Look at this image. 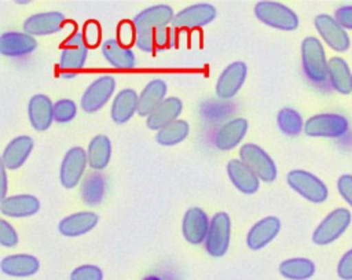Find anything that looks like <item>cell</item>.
<instances>
[{"label":"cell","instance_id":"cell-1","mask_svg":"<svg viewBox=\"0 0 352 280\" xmlns=\"http://www.w3.org/2000/svg\"><path fill=\"white\" fill-rule=\"evenodd\" d=\"M173 10L168 4H157L144 8L133 18L136 32L135 44L144 52H154L169 45L168 23L173 21Z\"/></svg>","mask_w":352,"mask_h":280},{"label":"cell","instance_id":"cell-2","mask_svg":"<svg viewBox=\"0 0 352 280\" xmlns=\"http://www.w3.org/2000/svg\"><path fill=\"white\" fill-rule=\"evenodd\" d=\"M301 62L305 75L312 82H324L329 77V60L322 43L308 36L301 43Z\"/></svg>","mask_w":352,"mask_h":280},{"label":"cell","instance_id":"cell-3","mask_svg":"<svg viewBox=\"0 0 352 280\" xmlns=\"http://www.w3.org/2000/svg\"><path fill=\"white\" fill-rule=\"evenodd\" d=\"M254 14L258 21L279 30H294L298 27L297 14L278 1H258L254 5Z\"/></svg>","mask_w":352,"mask_h":280},{"label":"cell","instance_id":"cell-4","mask_svg":"<svg viewBox=\"0 0 352 280\" xmlns=\"http://www.w3.org/2000/svg\"><path fill=\"white\" fill-rule=\"evenodd\" d=\"M286 181L292 189L312 203H322L327 199L329 191L326 184L307 170H290L286 176Z\"/></svg>","mask_w":352,"mask_h":280},{"label":"cell","instance_id":"cell-5","mask_svg":"<svg viewBox=\"0 0 352 280\" xmlns=\"http://www.w3.org/2000/svg\"><path fill=\"white\" fill-rule=\"evenodd\" d=\"M88 54V47L84 43L82 33L76 32L73 33L63 44H62V52L58 63V69L62 73L63 77L69 78L76 75V73L82 69L85 65Z\"/></svg>","mask_w":352,"mask_h":280},{"label":"cell","instance_id":"cell-6","mask_svg":"<svg viewBox=\"0 0 352 280\" xmlns=\"http://www.w3.org/2000/svg\"><path fill=\"white\" fill-rule=\"evenodd\" d=\"M241 161L263 181L271 183L278 176L274 159L257 144L246 143L239 150Z\"/></svg>","mask_w":352,"mask_h":280},{"label":"cell","instance_id":"cell-7","mask_svg":"<svg viewBox=\"0 0 352 280\" xmlns=\"http://www.w3.org/2000/svg\"><path fill=\"white\" fill-rule=\"evenodd\" d=\"M348 119L333 113L312 115L304 124V132L311 137H341L348 132Z\"/></svg>","mask_w":352,"mask_h":280},{"label":"cell","instance_id":"cell-8","mask_svg":"<svg viewBox=\"0 0 352 280\" xmlns=\"http://www.w3.org/2000/svg\"><path fill=\"white\" fill-rule=\"evenodd\" d=\"M231 239V218L227 213L219 211L210 220L209 232L205 240V250L210 257L220 258L228 251Z\"/></svg>","mask_w":352,"mask_h":280},{"label":"cell","instance_id":"cell-9","mask_svg":"<svg viewBox=\"0 0 352 280\" xmlns=\"http://www.w3.org/2000/svg\"><path fill=\"white\" fill-rule=\"evenodd\" d=\"M351 224V213L344 207H337L330 211L312 233L314 243L319 246L329 244L338 239Z\"/></svg>","mask_w":352,"mask_h":280},{"label":"cell","instance_id":"cell-10","mask_svg":"<svg viewBox=\"0 0 352 280\" xmlns=\"http://www.w3.org/2000/svg\"><path fill=\"white\" fill-rule=\"evenodd\" d=\"M116 89V80L113 75H102L92 81L81 96V107L85 113L92 114L100 110Z\"/></svg>","mask_w":352,"mask_h":280},{"label":"cell","instance_id":"cell-11","mask_svg":"<svg viewBox=\"0 0 352 280\" xmlns=\"http://www.w3.org/2000/svg\"><path fill=\"white\" fill-rule=\"evenodd\" d=\"M87 163H88V156H87V151L82 147L77 145L67 150V152L62 159L60 172H59L62 185L67 189L74 188L80 183L84 174V170L87 167Z\"/></svg>","mask_w":352,"mask_h":280},{"label":"cell","instance_id":"cell-12","mask_svg":"<svg viewBox=\"0 0 352 280\" xmlns=\"http://www.w3.org/2000/svg\"><path fill=\"white\" fill-rule=\"evenodd\" d=\"M216 8L209 3H197L179 11L172 21L176 29H195L210 23L216 18Z\"/></svg>","mask_w":352,"mask_h":280},{"label":"cell","instance_id":"cell-13","mask_svg":"<svg viewBox=\"0 0 352 280\" xmlns=\"http://www.w3.org/2000/svg\"><path fill=\"white\" fill-rule=\"evenodd\" d=\"M248 75V66L242 60L230 63L216 82V93L221 99H231L242 88Z\"/></svg>","mask_w":352,"mask_h":280},{"label":"cell","instance_id":"cell-14","mask_svg":"<svg viewBox=\"0 0 352 280\" xmlns=\"http://www.w3.org/2000/svg\"><path fill=\"white\" fill-rule=\"evenodd\" d=\"M315 27L331 49L344 52L349 48V36L334 16L327 14L316 15Z\"/></svg>","mask_w":352,"mask_h":280},{"label":"cell","instance_id":"cell-15","mask_svg":"<svg viewBox=\"0 0 352 280\" xmlns=\"http://www.w3.org/2000/svg\"><path fill=\"white\" fill-rule=\"evenodd\" d=\"M210 221L208 214L199 207H190L183 217V236L191 244H201L206 240Z\"/></svg>","mask_w":352,"mask_h":280},{"label":"cell","instance_id":"cell-16","mask_svg":"<svg viewBox=\"0 0 352 280\" xmlns=\"http://www.w3.org/2000/svg\"><path fill=\"white\" fill-rule=\"evenodd\" d=\"M66 18L59 11L38 12L30 15L23 22V30L30 36H47L59 32L63 27Z\"/></svg>","mask_w":352,"mask_h":280},{"label":"cell","instance_id":"cell-17","mask_svg":"<svg viewBox=\"0 0 352 280\" xmlns=\"http://www.w3.org/2000/svg\"><path fill=\"white\" fill-rule=\"evenodd\" d=\"M280 231V221L278 217L268 215L257 221L246 235V244L250 250L264 248L271 243Z\"/></svg>","mask_w":352,"mask_h":280},{"label":"cell","instance_id":"cell-18","mask_svg":"<svg viewBox=\"0 0 352 280\" xmlns=\"http://www.w3.org/2000/svg\"><path fill=\"white\" fill-rule=\"evenodd\" d=\"M33 147H34V141L30 136L22 135V136L14 137L3 151L1 165L10 170H15L21 167L26 162Z\"/></svg>","mask_w":352,"mask_h":280},{"label":"cell","instance_id":"cell-19","mask_svg":"<svg viewBox=\"0 0 352 280\" xmlns=\"http://www.w3.org/2000/svg\"><path fill=\"white\" fill-rule=\"evenodd\" d=\"M28 115L36 130H47L54 121V103L47 95H33L29 100Z\"/></svg>","mask_w":352,"mask_h":280},{"label":"cell","instance_id":"cell-20","mask_svg":"<svg viewBox=\"0 0 352 280\" xmlns=\"http://www.w3.org/2000/svg\"><path fill=\"white\" fill-rule=\"evenodd\" d=\"M40 210V200L29 194L6 196L0 202V211L7 217L21 218L34 215Z\"/></svg>","mask_w":352,"mask_h":280},{"label":"cell","instance_id":"cell-21","mask_svg":"<svg viewBox=\"0 0 352 280\" xmlns=\"http://www.w3.org/2000/svg\"><path fill=\"white\" fill-rule=\"evenodd\" d=\"M36 48V38L28 33L6 32L0 37V52L6 56H23L32 54Z\"/></svg>","mask_w":352,"mask_h":280},{"label":"cell","instance_id":"cell-22","mask_svg":"<svg viewBox=\"0 0 352 280\" xmlns=\"http://www.w3.org/2000/svg\"><path fill=\"white\" fill-rule=\"evenodd\" d=\"M183 103L176 96L166 97L146 119V125L151 130H161L166 125L175 122L182 114Z\"/></svg>","mask_w":352,"mask_h":280},{"label":"cell","instance_id":"cell-23","mask_svg":"<svg viewBox=\"0 0 352 280\" xmlns=\"http://www.w3.org/2000/svg\"><path fill=\"white\" fill-rule=\"evenodd\" d=\"M0 269L12 277H29L38 272L40 261L32 254L6 255L0 262Z\"/></svg>","mask_w":352,"mask_h":280},{"label":"cell","instance_id":"cell-24","mask_svg":"<svg viewBox=\"0 0 352 280\" xmlns=\"http://www.w3.org/2000/svg\"><path fill=\"white\" fill-rule=\"evenodd\" d=\"M99 221V217L94 211H78L66 215L60 220L58 229L63 236L76 237L92 231Z\"/></svg>","mask_w":352,"mask_h":280},{"label":"cell","instance_id":"cell-25","mask_svg":"<svg viewBox=\"0 0 352 280\" xmlns=\"http://www.w3.org/2000/svg\"><path fill=\"white\" fill-rule=\"evenodd\" d=\"M248 132V121L242 117L234 118L220 126L214 136V144L221 151H228L236 147Z\"/></svg>","mask_w":352,"mask_h":280},{"label":"cell","instance_id":"cell-26","mask_svg":"<svg viewBox=\"0 0 352 280\" xmlns=\"http://www.w3.org/2000/svg\"><path fill=\"white\" fill-rule=\"evenodd\" d=\"M227 174L231 183L242 194H248V195L254 194L260 187V178L241 159L228 161Z\"/></svg>","mask_w":352,"mask_h":280},{"label":"cell","instance_id":"cell-27","mask_svg":"<svg viewBox=\"0 0 352 280\" xmlns=\"http://www.w3.org/2000/svg\"><path fill=\"white\" fill-rule=\"evenodd\" d=\"M166 88L165 81L160 78L151 80L139 95L138 114L140 117H148L166 99Z\"/></svg>","mask_w":352,"mask_h":280},{"label":"cell","instance_id":"cell-28","mask_svg":"<svg viewBox=\"0 0 352 280\" xmlns=\"http://www.w3.org/2000/svg\"><path fill=\"white\" fill-rule=\"evenodd\" d=\"M139 95L132 88L121 89L111 104V118L116 124L128 122L135 113H138Z\"/></svg>","mask_w":352,"mask_h":280},{"label":"cell","instance_id":"cell-29","mask_svg":"<svg viewBox=\"0 0 352 280\" xmlns=\"http://www.w3.org/2000/svg\"><path fill=\"white\" fill-rule=\"evenodd\" d=\"M104 59L117 69H132L136 65L135 52L131 48L122 47L118 40L109 38L102 44Z\"/></svg>","mask_w":352,"mask_h":280},{"label":"cell","instance_id":"cell-30","mask_svg":"<svg viewBox=\"0 0 352 280\" xmlns=\"http://www.w3.org/2000/svg\"><path fill=\"white\" fill-rule=\"evenodd\" d=\"M329 78L331 82V86L342 93L348 95L352 91V73L349 70L348 63L340 58L333 56L329 59Z\"/></svg>","mask_w":352,"mask_h":280},{"label":"cell","instance_id":"cell-31","mask_svg":"<svg viewBox=\"0 0 352 280\" xmlns=\"http://www.w3.org/2000/svg\"><path fill=\"white\" fill-rule=\"evenodd\" d=\"M88 165L95 170L104 169L111 158V141L106 135L95 136L87 150Z\"/></svg>","mask_w":352,"mask_h":280},{"label":"cell","instance_id":"cell-32","mask_svg":"<svg viewBox=\"0 0 352 280\" xmlns=\"http://www.w3.org/2000/svg\"><path fill=\"white\" fill-rule=\"evenodd\" d=\"M315 270L314 261L302 257L285 259L279 265V273L287 280H308L315 275Z\"/></svg>","mask_w":352,"mask_h":280},{"label":"cell","instance_id":"cell-33","mask_svg":"<svg viewBox=\"0 0 352 280\" xmlns=\"http://www.w3.org/2000/svg\"><path fill=\"white\" fill-rule=\"evenodd\" d=\"M106 189V181L104 177L99 173H91L88 174L81 187V196L84 203L89 206H96L102 202L103 195Z\"/></svg>","mask_w":352,"mask_h":280},{"label":"cell","instance_id":"cell-34","mask_svg":"<svg viewBox=\"0 0 352 280\" xmlns=\"http://www.w3.org/2000/svg\"><path fill=\"white\" fill-rule=\"evenodd\" d=\"M190 133V125L184 119H176L175 122L166 125L161 130L157 132L155 140L161 145L170 147L182 143Z\"/></svg>","mask_w":352,"mask_h":280},{"label":"cell","instance_id":"cell-35","mask_svg":"<svg viewBox=\"0 0 352 280\" xmlns=\"http://www.w3.org/2000/svg\"><path fill=\"white\" fill-rule=\"evenodd\" d=\"M276 124L286 136H298L304 129V122L298 111L290 107L282 108L276 115Z\"/></svg>","mask_w":352,"mask_h":280},{"label":"cell","instance_id":"cell-36","mask_svg":"<svg viewBox=\"0 0 352 280\" xmlns=\"http://www.w3.org/2000/svg\"><path fill=\"white\" fill-rule=\"evenodd\" d=\"M77 106L72 99H60L54 103V119L59 124H66L74 119Z\"/></svg>","mask_w":352,"mask_h":280},{"label":"cell","instance_id":"cell-37","mask_svg":"<svg viewBox=\"0 0 352 280\" xmlns=\"http://www.w3.org/2000/svg\"><path fill=\"white\" fill-rule=\"evenodd\" d=\"M70 280H103V272L96 265L85 264L72 270Z\"/></svg>","mask_w":352,"mask_h":280},{"label":"cell","instance_id":"cell-38","mask_svg":"<svg viewBox=\"0 0 352 280\" xmlns=\"http://www.w3.org/2000/svg\"><path fill=\"white\" fill-rule=\"evenodd\" d=\"M81 33H82V38H84V43L87 44V47L95 48V47L99 45L100 26L96 21H88L84 25V30Z\"/></svg>","mask_w":352,"mask_h":280},{"label":"cell","instance_id":"cell-39","mask_svg":"<svg viewBox=\"0 0 352 280\" xmlns=\"http://www.w3.org/2000/svg\"><path fill=\"white\" fill-rule=\"evenodd\" d=\"M117 34H118V43L122 47L129 48L135 43V40H136V32H135L133 22H129V21L121 22L118 25Z\"/></svg>","mask_w":352,"mask_h":280},{"label":"cell","instance_id":"cell-40","mask_svg":"<svg viewBox=\"0 0 352 280\" xmlns=\"http://www.w3.org/2000/svg\"><path fill=\"white\" fill-rule=\"evenodd\" d=\"M0 243L4 247H15L18 244L16 231L4 218L0 220Z\"/></svg>","mask_w":352,"mask_h":280},{"label":"cell","instance_id":"cell-41","mask_svg":"<svg viewBox=\"0 0 352 280\" xmlns=\"http://www.w3.org/2000/svg\"><path fill=\"white\" fill-rule=\"evenodd\" d=\"M337 275L342 280H352V248L340 258L337 265Z\"/></svg>","mask_w":352,"mask_h":280},{"label":"cell","instance_id":"cell-42","mask_svg":"<svg viewBox=\"0 0 352 280\" xmlns=\"http://www.w3.org/2000/svg\"><path fill=\"white\" fill-rule=\"evenodd\" d=\"M337 188L341 196L352 206V174H342L337 181Z\"/></svg>","mask_w":352,"mask_h":280},{"label":"cell","instance_id":"cell-43","mask_svg":"<svg viewBox=\"0 0 352 280\" xmlns=\"http://www.w3.org/2000/svg\"><path fill=\"white\" fill-rule=\"evenodd\" d=\"M334 19L344 27L352 30V5H341L334 12Z\"/></svg>","mask_w":352,"mask_h":280},{"label":"cell","instance_id":"cell-44","mask_svg":"<svg viewBox=\"0 0 352 280\" xmlns=\"http://www.w3.org/2000/svg\"><path fill=\"white\" fill-rule=\"evenodd\" d=\"M1 180H3V188H1V199L6 198L7 192V176H6V167L1 165Z\"/></svg>","mask_w":352,"mask_h":280},{"label":"cell","instance_id":"cell-45","mask_svg":"<svg viewBox=\"0 0 352 280\" xmlns=\"http://www.w3.org/2000/svg\"><path fill=\"white\" fill-rule=\"evenodd\" d=\"M143 280H162V279L158 277V276H153V275H151V276H146Z\"/></svg>","mask_w":352,"mask_h":280}]
</instances>
